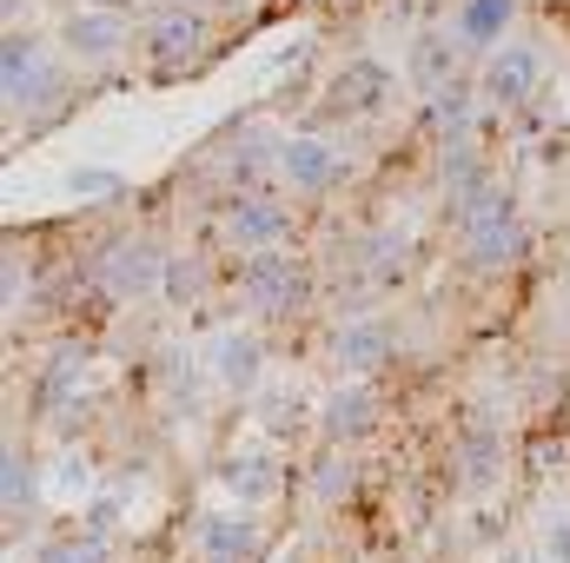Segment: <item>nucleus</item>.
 Masks as SVG:
<instances>
[{"mask_svg":"<svg viewBox=\"0 0 570 563\" xmlns=\"http://www.w3.org/2000/svg\"><path fill=\"white\" fill-rule=\"evenodd\" d=\"M464 53H471V47H464L451 27H444V33H419V40H412V80H419L425 93L451 87V80H458V67H464Z\"/></svg>","mask_w":570,"mask_h":563,"instance_id":"nucleus-16","label":"nucleus"},{"mask_svg":"<svg viewBox=\"0 0 570 563\" xmlns=\"http://www.w3.org/2000/svg\"><path fill=\"white\" fill-rule=\"evenodd\" d=\"M478 107H484V93H478V87H464V80H451V87L425 93V127L438 134V140H471Z\"/></svg>","mask_w":570,"mask_h":563,"instance_id":"nucleus-15","label":"nucleus"},{"mask_svg":"<svg viewBox=\"0 0 570 563\" xmlns=\"http://www.w3.org/2000/svg\"><path fill=\"white\" fill-rule=\"evenodd\" d=\"M352 491H358V457L338 444V451H332V457L312 471V497H318V504H345Z\"/></svg>","mask_w":570,"mask_h":563,"instance_id":"nucleus-21","label":"nucleus"},{"mask_svg":"<svg viewBox=\"0 0 570 563\" xmlns=\"http://www.w3.org/2000/svg\"><path fill=\"white\" fill-rule=\"evenodd\" d=\"M166 292H173V298H199V292H206V266H199L193 253L166 259Z\"/></svg>","mask_w":570,"mask_h":563,"instance_id":"nucleus-26","label":"nucleus"},{"mask_svg":"<svg viewBox=\"0 0 570 563\" xmlns=\"http://www.w3.org/2000/svg\"><path fill=\"white\" fill-rule=\"evenodd\" d=\"M140 47H146V67H153L159 80H179V73H193V67L206 60V47H213V20H206L193 0L159 7V13L146 20Z\"/></svg>","mask_w":570,"mask_h":563,"instance_id":"nucleus-2","label":"nucleus"},{"mask_svg":"<svg viewBox=\"0 0 570 563\" xmlns=\"http://www.w3.org/2000/svg\"><path fill=\"white\" fill-rule=\"evenodd\" d=\"M0 93H7L13 113H47L60 100V60H53V47L27 40V33H7V47H0Z\"/></svg>","mask_w":570,"mask_h":563,"instance_id":"nucleus-4","label":"nucleus"},{"mask_svg":"<svg viewBox=\"0 0 570 563\" xmlns=\"http://www.w3.org/2000/svg\"><path fill=\"white\" fill-rule=\"evenodd\" d=\"M551 557L570 563V517H564V524H551Z\"/></svg>","mask_w":570,"mask_h":563,"instance_id":"nucleus-28","label":"nucleus"},{"mask_svg":"<svg viewBox=\"0 0 570 563\" xmlns=\"http://www.w3.org/2000/svg\"><path fill=\"white\" fill-rule=\"evenodd\" d=\"M392 100V73L379 67V60H345L338 73H332V87H325V113L332 120H365V113H379Z\"/></svg>","mask_w":570,"mask_h":563,"instance_id":"nucleus-11","label":"nucleus"},{"mask_svg":"<svg viewBox=\"0 0 570 563\" xmlns=\"http://www.w3.org/2000/svg\"><path fill=\"white\" fill-rule=\"evenodd\" d=\"M458 259L478 279H504L524 259V213H518L511 192L484 186V192L458 199Z\"/></svg>","mask_w":570,"mask_h":563,"instance_id":"nucleus-1","label":"nucleus"},{"mask_svg":"<svg viewBox=\"0 0 570 563\" xmlns=\"http://www.w3.org/2000/svg\"><path fill=\"white\" fill-rule=\"evenodd\" d=\"M60 47H67V60H80V67H114V60L134 47V27H127L120 7H73L67 27H60Z\"/></svg>","mask_w":570,"mask_h":563,"instance_id":"nucleus-7","label":"nucleus"},{"mask_svg":"<svg viewBox=\"0 0 570 563\" xmlns=\"http://www.w3.org/2000/svg\"><path fill=\"white\" fill-rule=\"evenodd\" d=\"M498 471H504V437H498L491 424H464V431H458V477H464L471 491H484Z\"/></svg>","mask_w":570,"mask_h":563,"instance_id":"nucleus-19","label":"nucleus"},{"mask_svg":"<svg viewBox=\"0 0 570 563\" xmlns=\"http://www.w3.org/2000/svg\"><path fill=\"white\" fill-rule=\"evenodd\" d=\"M80 378H87V365H80L73 352H67V358H53V365H47V378H40V405H47V412H53V405H67Z\"/></svg>","mask_w":570,"mask_h":563,"instance_id":"nucleus-24","label":"nucleus"},{"mask_svg":"<svg viewBox=\"0 0 570 563\" xmlns=\"http://www.w3.org/2000/svg\"><path fill=\"white\" fill-rule=\"evenodd\" d=\"M206 372L226 385V392H253L259 385V372H266V338L259 332H219L213 345H206Z\"/></svg>","mask_w":570,"mask_h":563,"instance_id":"nucleus-13","label":"nucleus"},{"mask_svg":"<svg viewBox=\"0 0 570 563\" xmlns=\"http://www.w3.org/2000/svg\"><path fill=\"white\" fill-rule=\"evenodd\" d=\"M0 7H7V20H20V7H27V0H0Z\"/></svg>","mask_w":570,"mask_h":563,"instance_id":"nucleus-30","label":"nucleus"},{"mask_svg":"<svg viewBox=\"0 0 570 563\" xmlns=\"http://www.w3.org/2000/svg\"><path fill=\"white\" fill-rule=\"evenodd\" d=\"M511 13H518V0H458V13H451V33H458L471 53H491V47L504 40Z\"/></svg>","mask_w":570,"mask_h":563,"instance_id":"nucleus-17","label":"nucleus"},{"mask_svg":"<svg viewBox=\"0 0 570 563\" xmlns=\"http://www.w3.org/2000/svg\"><path fill=\"white\" fill-rule=\"evenodd\" d=\"M538 80H544V53L538 47H491L484 53V73H478V93H484V107L518 113L538 93Z\"/></svg>","mask_w":570,"mask_h":563,"instance_id":"nucleus-9","label":"nucleus"},{"mask_svg":"<svg viewBox=\"0 0 570 563\" xmlns=\"http://www.w3.org/2000/svg\"><path fill=\"white\" fill-rule=\"evenodd\" d=\"M266 146H279V140H273V134H259V127H253L246 140L226 146V179H233L239 192H253V186H259V172H266V159H259V152H266Z\"/></svg>","mask_w":570,"mask_h":563,"instance_id":"nucleus-22","label":"nucleus"},{"mask_svg":"<svg viewBox=\"0 0 570 563\" xmlns=\"http://www.w3.org/2000/svg\"><path fill=\"white\" fill-rule=\"evenodd\" d=\"M365 259H372V279H379V285H399V279H405V259H412V239L379 233V239L365 246Z\"/></svg>","mask_w":570,"mask_h":563,"instance_id":"nucleus-23","label":"nucleus"},{"mask_svg":"<svg viewBox=\"0 0 570 563\" xmlns=\"http://www.w3.org/2000/svg\"><path fill=\"white\" fill-rule=\"evenodd\" d=\"M33 504V464L20 457V444H7V517H20Z\"/></svg>","mask_w":570,"mask_h":563,"instance_id":"nucleus-25","label":"nucleus"},{"mask_svg":"<svg viewBox=\"0 0 570 563\" xmlns=\"http://www.w3.org/2000/svg\"><path fill=\"white\" fill-rule=\"evenodd\" d=\"M438 179H444L451 206H458V199H471V192H484V186H491V166H484L478 140H444V146H438Z\"/></svg>","mask_w":570,"mask_h":563,"instance_id":"nucleus-18","label":"nucleus"},{"mask_svg":"<svg viewBox=\"0 0 570 563\" xmlns=\"http://www.w3.org/2000/svg\"><path fill=\"white\" fill-rule=\"evenodd\" d=\"M219 484H226V491H233L239 504H266V497L279 491V477H273V464H266V457H253V451H246V457H226V471H219Z\"/></svg>","mask_w":570,"mask_h":563,"instance_id":"nucleus-20","label":"nucleus"},{"mask_svg":"<svg viewBox=\"0 0 570 563\" xmlns=\"http://www.w3.org/2000/svg\"><path fill=\"white\" fill-rule=\"evenodd\" d=\"M40 563H107V551H100V537H67V544H47Z\"/></svg>","mask_w":570,"mask_h":563,"instance_id":"nucleus-27","label":"nucleus"},{"mask_svg":"<svg viewBox=\"0 0 570 563\" xmlns=\"http://www.w3.org/2000/svg\"><path fill=\"white\" fill-rule=\"evenodd\" d=\"M193 7H199V13H246L253 0H193Z\"/></svg>","mask_w":570,"mask_h":563,"instance_id":"nucleus-29","label":"nucleus"},{"mask_svg":"<svg viewBox=\"0 0 570 563\" xmlns=\"http://www.w3.org/2000/svg\"><path fill=\"white\" fill-rule=\"evenodd\" d=\"M392 352H399V332H392L379 312H358V318H345V325L332 332V365H338L345 378H372V372H385Z\"/></svg>","mask_w":570,"mask_h":563,"instance_id":"nucleus-10","label":"nucleus"},{"mask_svg":"<svg viewBox=\"0 0 570 563\" xmlns=\"http://www.w3.org/2000/svg\"><path fill=\"white\" fill-rule=\"evenodd\" d=\"M219 239H226L239 259L279 253L285 239H292V206L273 199V192H233V199L219 206Z\"/></svg>","mask_w":570,"mask_h":563,"instance_id":"nucleus-5","label":"nucleus"},{"mask_svg":"<svg viewBox=\"0 0 570 563\" xmlns=\"http://www.w3.org/2000/svg\"><path fill=\"white\" fill-rule=\"evenodd\" d=\"M385 418V398L358 378V385H338L325 405H318V431L332 437V444H358V437H372Z\"/></svg>","mask_w":570,"mask_h":563,"instance_id":"nucleus-12","label":"nucleus"},{"mask_svg":"<svg viewBox=\"0 0 570 563\" xmlns=\"http://www.w3.org/2000/svg\"><path fill=\"white\" fill-rule=\"evenodd\" d=\"M259 544H266V531H259L253 511H239V517H206V524H199V551H206V563H253Z\"/></svg>","mask_w":570,"mask_h":563,"instance_id":"nucleus-14","label":"nucleus"},{"mask_svg":"<svg viewBox=\"0 0 570 563\" xmlns=\"http://www.w3.org/2000/svg\"><path fill=\"white\" fill-rule=\"evenodd\" d=\"M239 298H246V312H259V318H292V312H305V298H312V273H305V259H292V253H253L246 266H239Z\"/></svg>","mask_w":570,"mask_h":563,"instance_id":"nucleus-3","label":"nucleus"},{"mask_svg":"<svg viewBox=\"0 0 570 563\" xmlns=\"http://www.w3.org/2000/svg\"><path fill=\"white\" fill-rule=\"evenodd\" d=\"M94 279L107 285V298H146L153 285H166V259H159V246H153V239L127 233V239L100 246V259H94Z\"/></svg>","mask_w":570,"mask_h":563,"instance_id":"nucleus-8","label":"nucleus"},{"mask_svg":"<svg viewBox=\"0 0 570 563\" xmlns=\"http://www.w3.org/2000/svg\"><path fill=\"white\" fill-rule=\"evenodd\" d=\"M273 172H279L298 199H318V192H332L345 179V152L325 140V134H285L273 146Z\"/></svg>","mask_w":570,"mask_h":563,"instance_id":"nucleus-6","label":"nucleus"}]
</instances>
